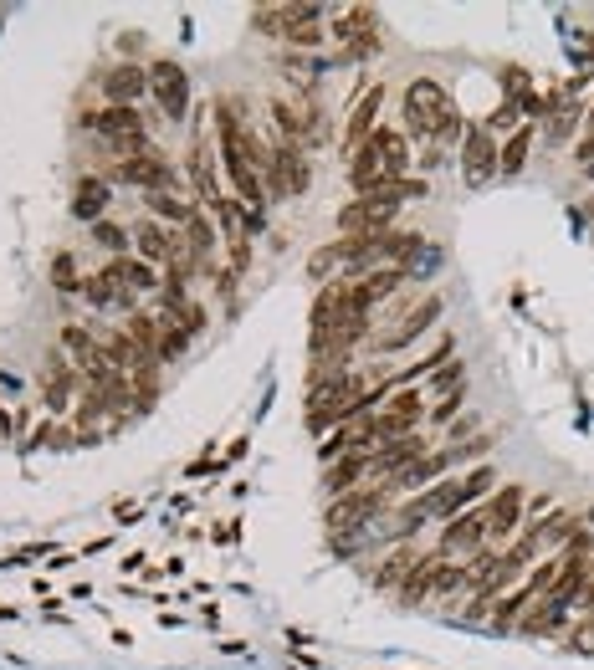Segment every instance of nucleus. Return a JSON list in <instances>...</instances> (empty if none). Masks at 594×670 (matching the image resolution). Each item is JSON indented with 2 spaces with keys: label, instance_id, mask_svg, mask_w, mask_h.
I'll return each mask as SVG.
<instances>
[{
  "label": "nucleus",
  "instance_id": "obj_1",
  "mask_svg": "<svg viewBox=\"0 0 594 670\" xmlns=\"http://www.w3.org/2000/svg\"><path fill=\"white\" fill-rule=\"evenodd\" d=\"M492 481H497V471H492V466H477V471H466V476L436 481V486L426 491V497H415V502L400 512V527H395V532H415L420 522H431V517H446V522H451V517H461V512L472 507Z\"/></svg>",
  "mask_w": 594,
  "mask_h": 670
},
{
  "label": "nucleus",
  "instance_id": "obj_2",
  "mask_svg": "<svg viewBox=\"0 0 594 670\" xmlns=\"http://www.w3.org/2000/svg\"><path fill=\"white\" fill-rule=\"evenodd\" d=\"M405 164H410L405 133H400V128H379L374 139L349 159V185H354L359 195H374V190H385V185L405 180Z\"/></svg>",
  "mask_w": 594,
  "mask_h": 670
},
{
  "label": "nucleus",
  "instance_id": "obj_3",
  "mask_svg": "<svg viewBox=\"0 0 594 670\" xmlns=\"http://www.w3.org/2000/svg\"><path fill=\"white\" fill-rule=\"evenodd\" d=\"M405 128L415 133V139H436V144H446V139L461 133V113H456L451 93L436 77H415L405 87Z\"/></svg>",
  "mask_w": 594,
  "mask_h": 670
},
{
  "label": "nucleus",
  "instance_id": "obj_4",
  "mask_svg": "<svg viewBox=\"0 0 594 670\" xmlns=\"http://www.w3.org/2000/svg\"><path fill=\"white\" fill-rule=\"evenodd\" d=\"M262 180H267V195H277V200H292V195H303L308 190V180H313V169H308V159H303V149L297 144H272L267 149V169H262Z\"/></svg>",
  "mask_w": 594,
  "mask_h": 670
},
{
  "label": "nucleus",
  "instance_id": "obj_5",
  "mask_svg": "<svg viewBox=\"0 0 594 670\" xmlns=\"http://www.w3.org/2000/svg\"><path fill=\"white\" fill-rule=\"evenodd\" d=\"M385 507H390V486H359V491H349V497H338L328 507V532H359Z\"/></svg>",
  "mask_w": 594,
  "mask_h": 670
},
{
  "label": "nucleus",
  "instance_id": "obj_6",
  "mask_svg": "<svg viewBox=\"0 0 594 670\" xmlns=\"http://www.w3.org/2000/svg\"><path fill=\"white\" fill-rule=\"evenodd\" d=\"M108 180H118V185H139V190L159 195V190H175V169H169L164 154L139 149V154H129V159H118V164L108 169Z\"/></svg>",
  "mask_w": 594,
  "mask_h": 670
},
{
  "label": "nucleus",
  "instance_id": "obj_7",
  "mask_svg": "<svg viewBox=\"0 0 594 670\" xmlns=\"http://www.w3.org/2000/svg\"><path fill=\"white\" fill-rule=\"evenodd\" d=\"M395 210H400V205H390V200L359 195V200H349L344 210H338V231H344L349 241H374V236H385V231H390Z\"/></svg>",
  "mask_w": 594,
  "mask_h": 670
},
{
  "label": "nucleus",
  "instance_id": "obj_8",
  "mask_svg": "<svg viewBox=\"0 0 594 670\" xmlns=\"http://www.w3.org/2000/svg\"><path fill=\"white\" fill-rule=\"evenodd\" d=\"M333 36L344 41V57L379 52V16H374V6H344V11H333Z\"/></svg>",
  "mask_w": 594,
  "mask_h": 670
},
{
  "label": "nucleus",
  "instance_id": "obj_9",
  "mask_svg": "<svg viewBox=\"0 0 594 670\" xmlns=\"http://www.w3.org/2000/svg\"><path fill=\"white\" fill-rule=\"evenodd\" d=\"M497 159H502V149L492 144V128L487 123L466 128V139H461V174H466V180L487 185L492 174H497Z\"/></svg>",
  "mask_w": 594,
  "mask_h": 670
},
{
  "label": "nucleus",
  "instance_id": "obj_10",
  "mask_svg": "<svg viewBox=\"0 0 594 670\" xmlns=\"http://www.w3.org/2000/svg\"><path fill=\"white\" fill-rule=\"evenodd\" d=\"M149 93L159 98V108L169 118H185L190 113V77L180 62H154L149 67Z\"/></svg>",
  "mask_w": 594,
  "mask_h": 670
},
{
  "label": "nucleus",
  "instance_id": "obj_11",
  "mask_svg": "<svg viewBox=\"0 0 594 670\" xmlns=\"http://www.w3.org/2000/svg\"><path fill=\"white\" fill-rule=\"evenodd\" d=\"M379 113H385V87H369V93L354 103V113H349V123H344V154L354 159L369 139H374V133H379Z\"/></svg>",
  "mask_w": 594,
  "mask_h": 670
},
{
  "label": "nucleus",
  "instance_id": "obj_12",
  "mask_svg": "<svg viewBox=\"0 0 594 670\" xmlns=\"http://www.w3.org/2000/svg\"><path fill=\"white\" fill-rule=\"evenodd\" d=\"M415 461H426V440H420V435L390 440V445H379V451L369 456V481H395V476L410 471Z\"/></svg>",
  "mask_w": 594,
  "mask_h": 670
},
{
  "label": "nucleus",
  "instance_id": "obj_13",
  "mask_svg": "<svg viewBox=\"0 0 594 670\" xmlns=\"http://www.w3.org/2000/svg\"><path fill=\"white\" fill-rule=\"evenodd\" d=\"M441 307H446V302H441V297L431 292V297H426V302H420V307H410V312H405V318H400V328H390V333H379V338H374V348H379V353H395V348H405L410 338H420V333H426V328H436V318H441Z\"/></svg>",
  "mask_w": 594,
  "mask_h": 670
},
{
  "label": "nucleus",
  "instance_id": "obj_14",
  "mask_svg": "<svg viewBox=\"0 0 594 670\" xmlns=\"http://www.w3.org/2000/svg\"><path fill=\"white\" fill-rule=\"evenodd\" d=\"M88 128H98L103 139H113L118 149H144V118L134 108H108V113H88Z\"/></svg>",
  "mask_w": 594,
  "mask_h": 670
},
{
  "label": "nucleus",
  "instance_id": "obj_15",
  "mask_svg": "<svg viewBox=\"0 0 594 670\" xmlns=\"http://www.w3.org/2000/svg\"><path fill=\"white\" fill-rule=\"evenodd\" d=\"M482 512H487V543H507L523 517V486H502Z\"/></svg>",
  "mask_w": 594,
  "mask_h": 670
},
{
  "label": "nucleus",
  "instance_id": "obj_16",
  "mask_svg": "<svg viewBox=\"0 0 594 670\" xmlns=\"http://www.w3.org/2000/svg\"><path fill=\"white\" fill-rule=\"evenodd\" d=\"M487 548V512H461L441 532V553H482Z\"/></svg>",
  "mask_w": 594,
  "mask_h": 670
},
{
  "label": "nucleus",
  "instance_id": "obj_17",
  "mask_svg": "<svg viewBox=\"0 0 594 670\" xmlns=\"http://www.w3.org/2000/svg\"><path fill=\"white\" fill-rule=\"evenodd\" d=\"M103 93L113 98V108H134V98L149 93V72H139L134 62H123V67L103 72Z\"/></svg>",
  "mask_w": 594,
  "mask_h": 670
},
{
  "label": "nucleus",
  "instance_id": "obj_18",
  "mask_svg": "<svg viewBox=\"0 0 594 670\" xmlns=\"http://www.w3.org/2000/svg\"><path fill=\"white\" fill-rule=\"evenodd\" d=\"M190 174H195V195H200V205L216 215L221 210V185H216V169H210V154H205V139H195L190 144Z\"/></svg>",
  "mask_w": 594,
  "mask_h": 670
},
{
  "label": "nucleus",
  "instance_id": "obj_19",
  "mask_svg": "<svg viewBox=\"0 0 594 670\" xmlns=\"http://www.w3.org/2000/svg\"><path fill=\"white\" fill-rule=\"evenodd\" d=\"M364 476H369V456H344V461H333V466H328L323 486H328V497L338 502V497H349V491H359Z\"/></svg>",
  "mask_w": 594,
  "mask_h": 670
},
{
  "label": "nucleus",
  "instance_id": "obj_20",
  "mask_svg": "<svg viewBox=\"0 0 594 670\" xmlns=\"http://www.w3.org/2000/svg\"><path fill=\"white\" fill-rule=\"evenodd\" d=\"M108 277H113L123 292H149V287H164V282L154 277V266H149V261H129V256H113V261H108Z\"/></svg>",
  "mask_w": 594,
  "mask_h": 670
},
{
  "label": "nucleus",
  "instance_id": "obj_21",
  "mask_svg": "<svg viewBox=\"0 0 594 670\" xmlns=\"http://www.w3.org/2000/svg\"><path fill=\"white\" fill-rule=\"evenodd\" d=\"M103 205H108V185L98 180V174L77 180V190H72V215H77V220H98Z\"/></svg>",
  "mask_w": 594,
  "mask_h": 670
},
{
  "label": "nucleus",
  "instance_id": "obj_22",
  "mask_svg": "<svg viewBox=\"0 0 594 670\" xmlns=\"http://www.w3.org/2000/svg\"><path fill=\"white\" fill-rule=\"evenodd\" d=\"M528 149H533V128L523 123V128H513V139L502 144V159H497V174H523V164H528Z\"/></svg>",
  "mask_w": 594,
  "mask_h": 670
},
{
  "label": "nucleus",
  "instance_id": "obj_23",
  "mask_svg": "<svg viewBox=\"0 0 594 670\" xmlns=\"http://www.w3.org/2000/svg\"><path fill=\"white\" fill-rule=\"evenodd\" d=\"M134 241H139V256L144 261H169V241H175V231H164L159 220H139Z\"/></svg>",
  "mask_w": 594,
  "mask_h": 670
},
{
  "label": "nucleus",
  "instance_id": "obj_24",
  "mask_svg": "<svg viewBox=\"0 0 594 670\" xmlns=\"http://www.w3.org/2000/svg\"><path fill=\"white\" fill-rule=\"evenodd\" d=\"M415 563H420V558H415L410 548H400L395 558H385V563H379V573H374V584H379V589H400V584H405V578L415 573Z\"/></svg>",
  "mask_w": 594,
  "mask_h": 670
},
{
  "label": "nucleus",
  "instance_id": "obj_25",
  "mask_svg": "<svg viewBox=\"0 0 594 670\" xmlns=\"http://www.w3.org/2000/svg\"><path fill=\"white\" fill-rule=\"evenodd\" d=\"M185 241H190V251L200 256V266H210V251H216V231H210V220L195 210L190 215V226H185Z\"/></svg>",
  "mask_w": 594,
  "mask_h": 670
},
{
  "label": "nucleus",
  "instance_id": "obj_26",
  "mask_svg": "<svg viewBox=\"0 0 594 670\" xmlns=\"http://www.w3.org/2000/svg\"><path fill=\"white\" fill-rule=\"evenodd\" d=\"M149 210H154V215H164L169 226H190V215H195V205H185L180 195H169V190L149 195Z\"/></svg>",
  "mask_w": 594,
  "mask_h": 670
},
{
  "label": "nucleus",
  "instance_id": "obj_27",
  "mask_svg": "<svg viewBox=\"0 0 594 670\" xmlns=\"http://www.w3.org/2000/svg\"><path fill=\"white\" fill-rule=\"evenodd\" d=\"M93 236H98V246H103V251H113V256L129 251V231H123V226H108V220H98Z\"/></svg>",
  "mask_w": 594,
  "mask_h": 670
},
{
  "label": "nucleus",
  "instance_id": "obj_28",
  "mask_svg": "<svg viewBox=\"0 0 594 670\" xmlns=\"http://www.w3.org/2000/svg\"><path fill=\"white\" fill-rule=\"evenodd\" d=\"M574 123H579V108H574V103H564V108L554 113V123H548V139H554V144H564L569 133H574Z\"/></svg>",
  "mask_w": 594,
  "mask_h": 670
},
{
  "label": "nucleus",
  "instance_id": "obj_29",
  "mask_svg": "<svg viewBox=\"0 0 594 670\" xmlns=\"http://www.w3.org/2000/svg\"><path fill=\"white\" fill-rule=\"evenodd\" d=\"M52 277H57L62 292H77L82 282H88V277H77V261H72V256H57V261H52Z\"/></svg>",
  "mask_w": 594,
  "mask_h": 670
},
{
  "label": "nucleus",
  "instance_id": "obj_30",
  "mask_svg": "<svg viewBox=\"0 0 594 670\" xmlns=\"http://www.w3.org/2000/svg\"><path fill=\"white\" fill-rule=\"evenodd\" d=\"M574 159H579V169H589V164H594V108H589V118H584V139H579Z\"/></svg>",
  "mask_w": 594,
  "mask_h": 670
},
{
  "label": "nucleus",
  "instance_id": "obj_31",
  "mask_svg": "<svg viewBox=\"0 0 594 670\" xmlns=\"http://www.w3.org/2000/svg\"><path fill=\"white\" fill-rule=\"evenodd\" d=\"M431 384L441 389V399H446V394H456V389H461V364H446V369H436V379H431Z\"/></svg>",
  "mask_w": 594,
  "mask_h": 670
},
{
  "label": "nucleus",
  "instance_id": "obj_32",
  "mask_svg": "<svg viewBox=\"0 0 594 670\" xmlns=\"http://www.w3.org/2000/svg\"><path fill=\"white\" fill-rule=\"evenodd\" d=\"M518 123V103H502L492 118H487V128H513Z\"/></svg>",
  "mask_w": 594,
  "mask_h": 670
},
{
  "label": "nucleus",
  "instance_id": "obj_33",
  "mask_svg": "<svg viewBox=\"0 0 594 670\" xmlns=\"http://www.w3.org/2000/svg\"><path fill=\"white\" fill-rule=\"evenodd\" d=\"M456 410H461V389H456V394H446V399H441V405H436V410H431V420H451V415H456Z\"/></svg>",
  "mask_w": 594,
  "mask_h": 670
},
{
  "label": "nucleus",
  "instance_id": "obj_34",
  "mask_svg": "<svg viewBox=\"0 0 594 670\" xmlns=\"http://www.w3.org/2000/svg\"><path fill=\"white\" fill-rule=\"evenodd\" d=\"M579 174H584V180H594V164H589V169H579Z\"/></svg>",
  "mask_w": 594,
  "mask_h": 670
},
{
  "label": "nucleus",
  "instance_id": "obj_35",
  "mask_svg": "<svg viewBox=\"0 0 594 670\" xmlns=\"http://www.w3.org/2000/svg\"><path fill=\"white\" fill-rule=\"evenodd\" d=\"M589 215H594V205H589Z\"/></svg>",
  "mask_w": 594,
  "mask_h": 670
}]
</instances>
